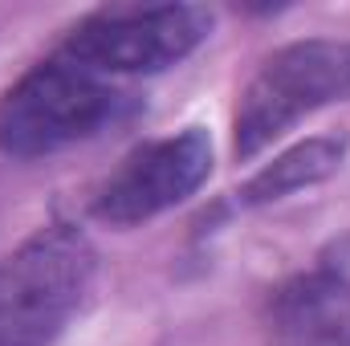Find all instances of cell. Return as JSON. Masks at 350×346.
Instances as JSON below:
<instances>
[{"label": "cell", "mask_w": 350, "mask_h": 346, "mask_svg": "<svg viewBox=\"0 0 350 346\" xmlns=\"http://www.w3.org/2000/svg\"><path fill=\"white\" fill-rule=\"evenodd\" d=\"M94 269L98 253L82 228H37L0 265V346H49L86 302Z\"/></svg>", "instance_id": "6da1fadb"}, {"label": "cell", "mask_w": 350, "mask_h": 346, "mask_svg": "<svg viewBox=\"0 0 350 346\" xmlns=\"http://www.w3.org/2000/svg\"><path fill=\"white\" fill-rule=\"evenodd\" d=\"M118 94L102 74L70 57L33 66L0 98V151L12 159H41L98 135L118 114Z\"/></svg>", "instance_id": "7a4b0ae2"}, {"label": "cell", "mask_w": 350, "mask_h": 346, "mask_svg": "<svg viewBox=\"0 0 350 346\" xmlns=\"http://www.w3.org/2000/svg\"><path fill=\"white\" fill-rule=\"evenodd\" d=\"M334 98H350V41H293L277 49L241 94L232 118L237 155H261L297 118Z\"/></svg>", "instance_id": "3957f363"}, {"label": "cell", "mask_w": 350, "mask_h": 346, "mask_svg": "<svg viewBox=\"0 0 350 346\" xmlns=\"http://www.w3.org/2000/svg\"><path fill=\"white\" fill-rule=\"evenodd\" d=\"M212 29L200 4H114L78 21L62 57L94 74H159L183 62Z\"/></svg>", "instance_id": "277c9868"}, {"label": "cell", "mask_w": 350, "mask_h": 346, "mask_svg": "<svg viewBox=\"0 0 350 346\" xmlns=\"http://www.w3.org/2000/svg\"><path fill=\"white\" fill-rule=\"evenodd\" d=\"M212 175V139L200 127H187L172 139L143 143L122 159L94 196V216L114 228H135L183 204Z\"/></svg>", "instance_id": "5b68a950"}, {"label": "cell", "mask_w": 350, "mask_h": 346, "mask_svg": "<svg viewBox=\"0 0 350 346\" xmlns=\"http://www.w3.org/2000/svg\"><path fill=\"white\" fill-rule=\"evenodd\" d=\"M273 346H350V277L318 265L269 297Z\"/></svg>", "instance_id": "8992f818"}, {"label": "cell", "mask_w": 350, "mask_h": 346, "mask_svg": "<svg viewBox=\"0 0 350 346\" xmlns=\"http://www.w3.org/2000/svg\"><path fill=\"white\" fill-rule=\"evenodd\" d=\"M350 139L347 135H314L306 143H293L289 151H281L273 163H265L261 172L253 175L241 187V204L261 208V204H277L293 191H306L322 179L338 172L347 163Z\"/></svg>", "instance_id": "52a82bcc"}, {"label": "cell", "mask_w": 350, "mask_h": 346, "mask_svg": "<svg viewBox=\"0 0 350 346\" xmlns=\"http://www.w3.org/2000/svg\"><path fill=\"white\" fill-rule=\"evenodd\" d=\"M322 261H326V265H334L338 273H347V277H350V241H342L330 257H322Z\"/></svg>", "instance_id": "ba28073f"}]
</instances>
